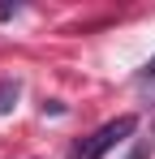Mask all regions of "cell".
<instances>
[{"mask_svg": "<svg viewBox=\"0 0 155 159\" xmlns=\"http://www.w3.org/2000/svg\"><path fill=\"white\" fill-rule=\"evenodd\" d=\"M134 129H138V120H134V116H116V120H108L103 129L91 133V138H86V142L73 151V159H103L112 146H116V142H125Z\"/></svg>", "mask_w": 155, "mask_h": 159, "instance_id": "obj_1", "label": "cell"}, {"mask_svg": "<svg viewBox=\"0 0 155 159\" xmlns=\"http://www.w3.org/2000/svg\"><path fill=\"white\" fill-rule=\"evenodd\" d=\"M13 103H17V82L4 78L0 82V112H13Z\"/></svg>", "mask_w": 155, "mask_h": 159, "instance_id": "obj_2", "label": "cell"}, {"mask_svg": "<svg viewBox=\"0 0 155 159\" xmlns=\"http://www.w3.org/2000/svg\"><path fill=\"white\" fill-rule=\"evenodd\" d=\"M138 82H142V86H151V82H155V56L142 65V69H138Z\"/></svg>", "mask_w": 155, "mask_h": 159, "instance_id": "obj_3", "label": "cell"}, {"mask_svg": "<svg viewBox=\"0 0 155 159\" xmlns=\"http://www.w3.org/2000/svg\"><path fill=\"white\" fill-rule=\"evenodd\" d=\"M13 13H17V4H0V22H4V17H13Z\"/></svg>", "mask_w": 155, "mask_h": 159, "instance_id": "obj_4", "label": "cell"}]
</instances>
